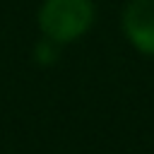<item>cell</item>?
<instances>
[{
	"instance_id": "3",
	"label": "cell",
	"mask_w": 154,
	"mask_h": 154,
	"mask_svg": "<svg viewBox=\"0 0 154 154\" xmlns=\"http://www.w3.org/2000/svg\"><path fill=\"white\" fill-rule=\"evenodd\" d=\"M53 43H55V41L43 38V41L36 46V58H38L41 63H51V60L55 58V48H53Z\"/></svg>"
},
{
	"instance_id": "2",
	"label": "cell",
	"mask_w": 154,
	"mask_h": 154,
	"mask_svg": "<svg viewBox=\"0 0 154 154\" xmlns=\"http://www.w3.org/2000/svg\"><path fill=\"white\" fill-rule=\"evenodd\" d=\"M123 31L144 55H154V0H130L123 10Z\"/></svg>"
},
{
	"instance_id": "1",
	"label": "cell",
	"mask_w": 154,
	"mask_h": 154,
	"mask_svg": "<svg viewBox=\"0 0 154 154\" xmlns=\"http://www.w3.org/2000/svg\"><path fill=\"white\" fill-rule=\"evenodd\" d=\"M94 22L91 0H43L38 10V26L46 38L55 43L77 41Z\"/></svg>"
}]
</instances>
